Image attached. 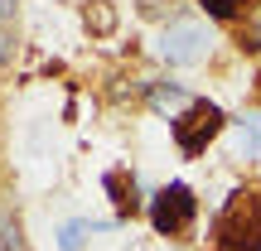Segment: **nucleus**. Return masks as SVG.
I'll return each instance as SVG.
<instances>
[{
	"mask_svg": "<svg viewBox=\"0 0 261 251\" xmlns=\"http://www.w3.org/2000/svg\"><path fill=\"white\" fill-rule=\"evenodd\" d=\"M213 246L218 251H261V193L237 184L227 203L213 217Z\"/></svg>",
	"mask_w": 261,
	"mask_h": 251,
	"instance_id": "f257e3e1",
	"label": "nucleus"
},
{
	"mask_svg": "<svg viewBox=\"0 0 261 251\" xmlns=\"http://www.w3.org/2000/svg\"><path fill=\"white\" fill-rule=\"evenodd\" d=\"M227 126H232V121L223 116V106H218V102L194 97V102H189L184 111L169 121V135H174V150H179L184 159H198V155H203V150L227 130Z\"/></svg>",
	"mask_w": 261,
	"mask_h": 251,
	"instance_id": "f03ea898",
	"label": "nucleus"
},
{
	"mask_svg": "<svg viewBox=\"0 0 261 251\" xmlns=\"http://www.w3.org/2000/svg\"><path fill=\"white\" fill-rule=\"evenodd\" d=\"M145 217H150V227H155V237H179V232H189L194 217H198L194 188L179 184V179L160 184L155 193H150V203H145Z\"/></svg>",
	"mask_w": 261,
	"mask_h": 251,
	"instance_id": "7ed1b4c3",
	"label": "nucleus"
},
{
	"mask_svg": "<svg viewBox=\"0 0 261 251\" xmlns=\"http://www.w3.org/2000/svg\"><path fill=\"white\" fill-rule=\"evenodd\" d=\"M160 58L169 68H198L213 58V29L203 19H169L160 34Z\"/></svg>",
	"mask_w": 261,
	"mask_h": 251,
	"instance_id": "20e7f679",
	"label": "nucleus"
},
{
	"mask_svg": "<svg viewBox=\"0 0 261 251\" xmlns=\"http://www.w3.org/2000/svg\"><path fill=\"white\" fill-rule=\"evenodd\" d=\"M145 102L155 106L160 116H169V121H174V116L184 111L194 97H189V87H184V82H145Z\"/></svg>",
	"mask_w": 261,
	"mask_h": 251,
	"instance_id": "39448f33",
	"label": "nucleus"
},
{
	"mask_svg": "<svg viewBox=\"0 0 261 251\" xmlns=\"http://www.w3.org/2000/svg\"><path fill=\"white\" fill-rule=\"evenodd\" d=\"M232 140H237V155L242 159H256L261 164V111H242L232 121Z\"/></svg>",
	"mask_w": 261,
	"mask_h": 251,
	"instance_id": "423d86ee",
	"label": "nucleus"
},
{
	"mask_svg": "<svg viewBox=\"0 0 261 251\" xmlns=\"http://www.w3.org/2000/svg\"><path fill=\"white\" fill-rule=\"evenodd\" d=\"M97 232V222L92 217H68V222H58V251H83L87 246V237Z\"/></svg>",
	"mask_w": 261,
	"mask_h": 251,
	"instance_id": "0eeeda50",
	"label": "nucleus"
},
{
	"mask_svg": "<svg viewBox=\"0 0 261 251\" xmlns=\"http://www.w3.org/2000/svg\"><path fill=\"white\" fill-rule=\"evenodd\" d=\"M198 10H203L208 19H218V24H237L252 5H247V0H198Z\"/></svg>",
	"mask_w": 261,
	"mask_h": 251,
	"instance_id": "6e6552de",
	"label": "nucleus"
},
{
	"mask_svg": "<svg viewBox=\"0 0 261 251\" xmlns=\"http://www.w3.org/2000/svg\"><path fill=\"white\" fill-rule=\"evenodd\" d=\"M0 251H24V232H19L15 217H5V222H0Z\"/></svg>",
	"mask_w": 261,
	"mask_h": 251,
	"instance_id": "1a4fd4ad",
	"label": "nucleus"
},
{
	"mask_svg": "<svg viewBox=\"0 0 261 251\" xmlns=\"http://www.w3.org/2000/svg\"><path fill=\"white\" fill-rule=\"evenodd\" d=\"M10 53H15V44H10V34H5V24H0V63H10Z\"/></svg>",
	"mask_w": 261,
	"mask_h": 251,
	"instance_id": "9d476101",
	"label": "nucleus"
},
{
	"mask_svg": "<svg viewBox=\"0 0 261 251\" xmlns=\"http://www.w3.org/2000/svg\"><path fill=\"white\" fill-rule=\"evenodd\" d=\"M15 10H19V0H0V24H5V19H15Z\"/></svg>",
	"mask_w": 261,
	"mask_h": 251,
	"instance_id": "9b49d317",
	"label": "nucleus"
},
{
	"mask_svg": "<svg viewBox=\"0 0 261 251\" xmlns=\"http://www.w3.org/2000/svg\"><path fill=\"white\" fill-rule=\"evenodd\" d=\"M256 82H261V77H256Z\"/></svg>",
	"mask_w": 261,
	"mask_h": 251,
	"instance_id": "f8f14e48",
	"label": "nucleus"
}]
</instances>
